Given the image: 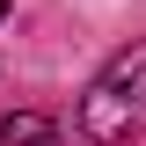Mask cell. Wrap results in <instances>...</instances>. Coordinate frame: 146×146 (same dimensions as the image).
Wrapping results in <instances>:
<instances>
[{
	"label": "cell",
	"instance_id": "1",
	"mask_svg": "<svg viewBox=\"0 0 146 146\" xmlns=\"http://www.w3.org/2000/svg\"><path fill=\"white\" fill-rule=\"evenodd\" d=\"M80 131L95 146H124V139L146 131V44L117 51L95 73V88L80 95Z\"/></svg>",
	"mask_w": 146,
	"mask_h": 146
},
{
	"label": "cell",
	"instance_id": "2",
	"mask_svg": "<svg viewBox=\"0 0 146 146\" xmlns=\"http://www.w3.org/2000/svg\"><path fill=\"white\" fill-rule=\"evenodd\" d=\"M0 146H58V124L44 110H15V117H0Z\"/></svg>",
	"mask_w": 146,
	"mask_h": 146
},
{
	"label": "cell",
	"instance_id": "3",
	"mask_svg": "<svg viewBox=\"0 0 146 146\" xmlns=\"http://www.w3.org/2000/svg\"><path fill=\"white\" fill-rule=\"evenodd\" d=\"M0 15H7V0H0Z\"/></svg>",
	"mask_w": 146,
	"mask_h": 146
}]
</instances>
